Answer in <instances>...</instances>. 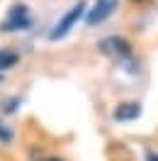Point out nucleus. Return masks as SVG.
Here are the masks:
<instances>
[{"instance_id":"obj_3","label":"nucleus","mask_w":158,"mask_h":161,"mask_svg":"<svg viewBox=\"0 0 158 161\" xmlns=\"http://www.w3.org/2000/svg\"><path fill=\"white\" fill-rule=\"evenodd\" d=\"M100 51L107 54V56H114V59H122V56H129V42L119 39V37H107V39L100 42Z\"/></svg>"},{"instance_id":"obj_7","label":"nucleus","mask_w":158,"mask_h":161,"mask_svg":"<svg viewBox=\"0 0 158 161\" xmlns=\"http://www.w3.org/2000/svg\"><path fill=\"white\" fill-rule=\"evenodd\" d=\"M0 139H3V142H10L12 139V132L8 130V127H3V122H0Z\"/></svg>"},{"instance_id":"obj_6","label":"nucleus","mask_w":158,"mask_h":161,"mask_svg":"<svg viewBox=\"0 0 158 161\" xmlns=\"http://www.w3.org/2000/svg\"><path fill=\"white\" fill-rule=\"evenodd\" d=\"M17 61H20V56H17L15 51H10V49L0 51V71H8V69H12V66H17Z\"/></svg>"},{"instance_id":"obj_2","label":"nucleus","mask_w":158,"mask_h":161,"mask_svg":"<svg viewBox=\"0 0 158 161\" xmlns=\"http://www.w3.org/2000/svg\"><path fill=\"white\" fill-rule=\"evenodd\" d=\"M117 3L119 0H95V5L90 8L88 17H85L88 27H95V25H100V22H105L112 12L117 10Z\"/></svg>"},{"instance_id":"obj_4","label":"nucleus","mask_w":158,"mask_h":161,"mask_svg":"<svg viewBox=\"0 0 158 161\" xmlns=\"http://www.w3.org/2000/svg\"><path fill=\"white\" fill-rule=\"evenodd\" d=\"M29 27V15H27V8L24 5H15L12 12L8 15V20L3 25L5 32H15V30H27Z\"/></svg>"},{"instance_id":"obj_5","label":"nucleus","mask_w":158,"mask_h":161,"mask_svg":"<svg viewBox=\"0 0 158 161\" xmlns=\"http://www.w3.org/2000/svg\"><path fill=\"white\" fill-rule=\"evenodd\" d=\"M139 115H141V108H139V103H122L117 110H114V120L127 122V120H136Z\"/></svg>"},{"instance_id":"obj_8","label":"nucleus","mask_w":158,"mask_h":161,"mask_svg":"<svg viewBox=\"0 0 158 161\" xmlns=\"http://www.w3.org/2000/svg\"><path fill=\"white\" fill-rule=\"evenodd\" d=\"M146 161H158V154H153V151H146Z\"/></svg>"},{"instance_id":"obj_1","label":"nucleus","mask_w":158,"mask_h":161,"mask_svg":"<svg viewBox=\"0 0 158 161\" xmlns=\"http://www.w3.org/2000/svg\"><path fill=\"white\" fill-rule=\"evenodd\" d=\"M83 8H85V3H78V5H73L66 15H63V20L51 30V34H49V39L51 42H56V39H61V37H66L71 30H73V25L80 20V15H83Z\"/></svg>"},{"instance_id":"obj_9","label":"nucleus","mask_w":158,"mask_h":161,"mask_svg":"<svg viewBox=\"0 0 158 161\" xmlns=\"http://www.w3.org/2000/svg\"><path fill=\"white\" fill-rule=\"evenodd\" d=\"M46 161H61V159H46Z\"/></svg>"}]
</instances>
